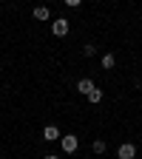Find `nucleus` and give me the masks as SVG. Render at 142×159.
Wrapping results in <instances>:
<instances>
[{
	"label": "nucleus",
	"instance_id": "f257e3e1",
	"mask_svg": "<svg viewBox=\"0 0 142 159\" xmlns=\"http://www.w3.org/2000/svg\"><path fill=\"white\" fill-rule=\"evenodd\" d=\"M60 148H63V153H77L80 139H77L74 134H66V136H60Z\"/></svg>",
	"mask_w": 142,
	"mask_h": 159
},
{
	"label": "nucleus",
	"instance_id": "f03ea898",
	"mask_svg": "<svg viewBox=\"0 0 142 159\" xmlns=\"http://www.w3.org/2000/svg\"><path fill=\"white\" fill-rule=\"evenodd\" d=\"M51 34H54V37H66V34H68V20H66V17L51 20Z\"/></svg>",
	"mask_w": 142,
	"mask_h": 159
},
{
	"label": "nucleus",
	"instance_id": "7ed1b4c3",
	"mask_svg": "<svg viewBox=\"0 0 142 159\" xmlns=\"http://www.w3.org/2000/svg\"><path fill=\"white\" fill-rule=\"evenodd\" d=\"M117 159H136V145L134 142H122L117 151Z\"/></svg>",
	"mask_w": 142,
	"mask_h": 159
},
{
	"label": "nucleus",
	"instance_id": "20e7f679",
	"mask_svg": "<svg viewBox=\"0 0 142 159\" xmlns=\"http://www.w3.org/2000/svg\"><path fill=\"white\" fill-rule=\"evenodd\" d=\"M43 139H46V142H57V139H60V128L57 125H46L43 128Z\"/></svg>",
	"mask_w": 142,
	"mask_h": 159
},
{
	"label": "nucleus",
	"instance_id": "39448f33",
	"mask_svg": "<svg viewBox=\"0 0 142 159\" xmlns=\"http://www.w3.org/2000/svg\"><path fill=\"white\" fill-rule=\"evenodd\" d=\"M34 20H40V23H43V20H51V9L40 3V6L34 9Z\"/></svg>",
	"mask_w": 142,
	"mask_h": 159
},
{
	"label": "nucleus",
	"instance_id": "423d86ee",
	"mask_svg": "<svg viewBox=\"0 0 142 159\" xmlns=\"http://www.w3.org/2000/svg\"><path fill=\"white\" fill-rule=\"evenodd\" d=\"M91 88H94L91 77H83V80H80V83H77V91H80V94H85V97L91 94Z\"/></svg>",
	"mask_w": 142,
	"mask_h": 159
},
{
	"label": "nucleus",
	"instance_id": "0eeeda50",
	"mask_svg": "<svg viewBox=\"0 0 142 159\" xmlns=\"http://www.w3.org/2000/svg\"><path fill=\"white\" fill-rule=\"evenodd\" d=\"M88 102H91V105H99V102H103V91H99L97 85H94L91 94H88Z\"/></svg>",
	"mask_w": 142,
	"mask_h": 159
},
{
	"label": "nucleus",
	"instance_id": "6e6552de",
	"mask_svg": "<svg viewBox=\"0 0 142 159\" xmlns=\"http://www.w3.org/2000/svg\"><path fill=\"white\" fill-rule=\"evenodd\" d=\"M105 148H108L105 139H94V142H91V151H94V153H105Z\"/></svg>",
	"mask_w": 142,
	"mask_h": 159
},
{
	"label": "nucleus",
	"instance_id": "1a4fd4ad",
	"mask_svg": "<svg viewBox=\"0 0 142 159\" xmlns=\"http://www.w3.org/2000/svg\"><path fill=\"white\" fill-rule=\"evenodd\" d=\"M83 54H85V57L97 54V46H94V43H85V46H83Z\"/></svg>",
	"mask_w": 142,
	"mask_h": 159
},
{
	"label": "nucleus",
	"instance_id": "9d476101",
	"mask_svg": "<svg viewBox=\"0 0 142 159\" xmlns=\"http://www.w3.org/2000/svg\"><path fill=\"white\" fill-rule=\"evenodd\" d=\"M103 68H114V54H105L103 57Z\"/></svg>",
	"mask_w": 142,
	"mask_h": 159
},
{
	"label": "nucleus",
	"instance_id": "9b49d317",
	"mask_svg": "<svg viewBox=\"0 0 142 159\" xmlns=\"http://www.w3.org/2000/svg\"><path fill=\"white\" fill-rule=\"evenodd\" d=\"M63 3H66V6H71V9H77L80 3H83V0H63Z\"/></svg>",
	"mask_w": 142,
	"mask_h": 159
},
{
	"label": "nucleus",
	"instance_id": "f8f14e48",
	"mask_svg": "<svg viewBox=\"0 0 142 159\" xmlns=\"http://www.w3.org/2000/svg\"><path fill=\"white\" fill-rule=\"evenodd\" d=\"M46 159H60V156H57V153H48V156H46Z\"/></svg>",
	"mask_w": 142,
	"mask_h": 159
},
{
	"label": "nucleus",
	"instance_id": "ddd939ff",
	"mask_svg": "<svg viewBox=\"0 0 142 159\" xmlns=\"http://www.w3.org/2000/svg\"><path fill=\"white\" fill-rule=\"evenodd\" d=\"M43 6H48V0H43Z\"/></svg>",
	"mask_w": 142,
	"mask_h": 159
}]
</instances>
